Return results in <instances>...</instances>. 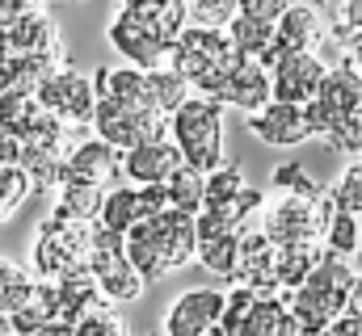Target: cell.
<instances>
[{"mask_svg":"<svg viewBox=\"0 0 362 336\" xmlns=\"http://www.w3.org/2000/svg\"><path fill=\"white\" fill-rule=\"evenodd\" d=\"M8 42H13V55L64 59V38H59V21L51 17V8H38V13L21 17L17 25H8Z\"/></svg>","mask_w":362,"mask_h":336,"instance_id":"44dd1931","label":"cell"},{"mask_svg":"<svg viewBox=\"0 0 362 336\" xmlns=\"http://www.w3.org/2000/svg\"><path fill=\"white\" fill-rule=\"evenodd\" d=\"M38 101L64 122V126H93V118H97V84L93 76H85L81 68H59L51 80L42 84V92H38Z\"/></svg>","mask_w":362,"mask_h":336,"instance_id":"7c38bea8","label":"cell"},{"mask_svg":"<svg viewBox=\"0 0 362 336\" xmlns=\"http://www.w3.org/2000/svg\"><path fill=\"white\" fill-rule=\"evenodd\" d=\"M38 8H47V0H0V30L17 25L21 17H30Z\"/></svg>","mask_w":362,"mask_h":336,"instance_id":"b9f144b4","label":"cell"},{"mask_svg":"<svg viewBox=\"0 0 362 336\" xmlns=\"http://www.w3.org/2000/svg\"><path fill=\"white\" fill-rule=\"evenodd\" d=\"M325 260V244H291V248L278 252V282H282V294H295Z\"/></svg>","mask_w":362,"mask_h":336,"instance_id":"83f0119b","label":"cell"},{"mask_svg":"<svg viewBox=\"0 0 362 336\" xmlns=\"http://www.w3.org/2000/svg\"><path fill=\"white\" fill-rule=\"evenodd\" d=\"M325 336H362V316L346 311V316H341V320H337V324H333Z\"/></svg>","mask_w":362,"mask_h":336,"instance_id":"7dc6e473","label":"cell"},{"mask_svg":"<svg viewBox=\"0 0 362 336\" xmlns=\"http://www.w3.org/2000/svg\"><path fill=\"white\" fill-rule=\"evenodd\" d=\"M240 64H245V55L236 51L232 34L228 30H206V25H189L173 42V55H169V68L194 84V97H211V101L232 80V72Z\"/></svg>","mask_w":362,"mask_h":336,"instance_id":"7a4b0ae2","label":"cell"},{"mask_svg":"<svg viewBox=\"0 0 362 336\" xmlns=\"http://www.w3.org/2000/svg\"><path fill=\"white\" fill-rule=\"evenodd\" d=\"M249 135H257L266 148H299V143L316 139V126L308 118V105L270 101L262 114L249 118Z\"/></svg>","mask_w":362,"mask_h":336,"instance_id":"9a60e30c","label":"cell"},{"mask_svg":"<svg viewBox=\"0 0 362 336\" xmlns=\"http://www.w3.org/2000/svg\"><path fill=\"white\" fill-rule=\"evenodd\" d=\"M21 172L30 176L34 189H64L68 176H72V164H68V152H42V148H25L21 152Z\"/></svg>","mask_w":362,"mask_h":336,"instance_id":"484cf974","label":"cell"},{"mask_svg":"<svg viewBox=\"0 0 362 336\" xmlns=\"http://www.w3.org/2000/svg\"><path fill=\"white\" fill-rule=\"evenodd\" d=\"M325 252L329 256H341V260H354L362 256V227H358V215H350V210H333V219H329V232H325Z\"/></svg>","mask_w":362,"mask_h":336,"instance_id":"f1b7e54d","label":"cell"},{"mask_svg":"<svg viewBox=\"0 0 362 336\" xmlns=\"http://www.w3.org/2000/svg\"><path fill=\"white\" fill-rule=\"evenodd\" d=\"M223 311L228 294L215 286H194L181 290L165 311V336H223Z\"/></svg>","mask_w":362,"mask_h":336,"instance_id":"8fae6325","label":"cell"},{"mask_svg":"<svg viewBox=\"0 0 362 336\" xmlns=\"http://www.w3.org/2000/svg\"><path fill=\"white\" fill-rule=\"evenodd\" d=\"M34 336H81V328L76 324H64V320H51L42 332H34Z\"/></svg>","mask_w":362,"mask_h":336,"instance_id":"c3c4849f","label":"cell"},{"mask_svg":"<svg viewBox=\"0 0 362 336\" xmlns=\"http://www.w3.org/2000/svg\"><path fill=\"white\" fill-rule=\"evenodd\" d=\"M232 42H236V51L245 55V59H257L266 72H274V64L282 59V47H278V25L270 21H257V17H236L232 21Z\"/></svg>","mask_w":362,"mask_h":336,"instance_id":"603a6c76","label":"cell"},{"mask_svg":"<svg viewBox=\"0 0 362 336\" xmlns=\"http://www.w3.org/2000/svg\"><path fill=\"white\" fill-rule=\"evenodd\" d=\"M169 206L173 210H185V215H202V206H206V176L198 172V168H177L173 176H169Z\"/></svg>","mask_w":362,"mask_h":336,"instance_id":"f546056e","label":"cell"},{"mask_svg":"<svg viewBox=\"0 0 362 336\" xmlns=\"http://www.w3.org/2000/svg\"><path fill=\"white\" fill-rule=\"evenodd\" d=\"M215 101H219L223 109L232 105V109H240L245 118H253V114H262L274 101V76L257 64V59H245V64L232 72V80L215 92Z\"/></svg>","mask_w":362,"mask_h":336,"instance_id":"e0dca14e","label":"cell"},{"mask_svg":"<svg viewBox=\"0 0 362 336\" xmlns=\"http://www.w3.org/2000/svg\"><path fill=\"white\" fill-rule=\"evenodd\" d=\"M127 256L148 277V286L165 282L173 269H185L198 260V215H185V210L169 206V210L144 219L127 236Z\"/></svg>","mask_w":362,"mask_h":336,"instance_id":"6da1fadb","label":"cell"},{"mask_svg":"<svg viewBox=\"0 0 362 336\" xmlns=\"http://www.w3.org/2000/svg\"><path fill=\"white\" fill-rule=\"evenodd\" d=\"M228 336H303V328H299L291 303L278 294V299H257V303L249 307V316H245Z\"/></svg>","mask_w":362,"mask_h":336,"instance_id":"7402d4cb","label":"cell"},{"mask_svg":"<svg viewBox=\"0 0 362 336\" xmlns=\"http://www.w3.org/2000/svg\"><path fill=\"white\" fill-rule=\"evenodd\" d=\"M148 84H152V97H156V109L165 114V118H173L181 105L194 97V84L185 80L181 72L173 68H160V72H148Z\"/></svg>","mask_w":362,"mask_h":336,"instance_id":"d6a6232c","label":"cell"},{"mask_svg":"<svg viewBox=\"0 0 362 336\" xmlns=\"http://www.w3.org/2000/svg\"><path fill=\"white\" fill-rule=\"evenodd\" d=\"M127 13L144 17L152 30H160L169 42H177L189 30V0H122Z\"/></svg>","mask_w":362,"mask_h":336,"instance_id":"cb8c5ba5","label":"cell"},{"mask_svg":"<svg viewBox=\"0 0 362 336\" xmlns=\"http://www.w3.org/2000/svg\"><path fill=\"white\" fill-rule=\"evenodd\" d=\"M270 189L274 193H282V198H325V189H320V181L316 176H308V168L303 164H278L270 172Z\"/></svg>","mask_w":362,"mask_h":336,"instance_id":"e575fe53","label":"cell"},{"mask_svg":"<svg viewBox=\"0 0 362 336\" xmlns=\"http://www.w3.org/2000/svg\"><path fill=\"white\" fill-rule=\"evenodd\" d=\"M278 244L266 232H245L240 236V260H236V286H249L262 299H278L282 282H278Z\"/></svg>","mask_w":362,"mask_h":336,"instance_id":"4fadbf2b","label":"cell"},{"mask_svg":"<svg viewBox=\"0 0 362 336\" xmlns=\"http://www.w3.org/2000/svg\"><path fill=\"white\" fill-rule=\"evenodd\" d=\"M249 189H253V185H249V176H245V168L240 164L215 168V172L206 176V206H202V210H211V206H228V202L245 198Z\"/></svg>","mask_w":362,"mask_h":336,"instance_id":"836d02e7","label":"cell"},{"mask_svg":"<svg viewBox=\"0 0 362 336\" xmlns=\"http://www.w3.org/2000/svg\"><path fill=\"white\" fill-rule=\"evenodd\" d=\"M139 223H144L139 185H114V189L105 193V206H101L97 227H105V232H114V236H131Z\"/></svg>","mask_w":362,"mask_h":336,"instance_id":"d4e9b609","label":"cell"},{"mask_svg":"<svg viewBox=\"0 0 362 336\" xmlns=\"http://www.w3.org/2000/svg\"><path fill=\"white\" fill-rule=\"evenodd\" d=\"M274 101H286V105H312L320 84L329 76V64L320 55H295V51H282V59L274 64Z\"/></svg>","mask_w":362,"mask_h":336,"instance_id":"5bb4252c","label":"cell"},{"mask_svg":"<svg viewBox=\"0 0 362 336\" xmlns=\"http://www.w3.org/2000/svg\"><path fill=\"white\" fill-rule=\"evenodd\" d=\"M358 101H362V76L358 72L346 68V64L329 68V76H325V84H320L316 101L308 105V118H312V126H316V139H325L333 152H341Z\"/></svg>","mask_w":362,"mask_h":336,"instance_id":"ba28073f","label":"cell"},{"mask_svg":"<svg viewBox=\"0 0 362 336\" xmlns=\"http://www.w3.org/2000/svg\"><path fill=\"white\" fill-rule=\"evenodd\" d=\"M148 336H152V332H148Z\"/></svg>","mask_w":362,"mask_h":336,"instance_id":"816d5d0a","label":"cell"},{"mask_svg":"<svg viewBox=\"0 0 362 336\" xmlns=\"http://www.w3.org/2000/svg\"><path fill=\"white\" fill-rule=\"evenodd\" d=\"M341 156H354V160H362V101H358V109H354V118H350V131H346Z\"/></svg>","mask_w":362,"mask_h":336,"instance_id":"f6af8a7d","label":"cell"},{"mask_svg":"<svg viewBox=\"0 0 362 336\" xmlns=\"http://www.w3.org/2000/svg\"><path fill=\"white\" fill-rule=\"evenodd\" d=\"M329 193H333V202L341 210H350V215L362 219V160H350V164L341 168V176H337V185Z\"/></svg>","mask_w":362,"mask_h":336,"instance_id":"f35d334b","label":"cell"},{"mask_svg":"<svg viewBox=\"0 0 362 336\" xmlns=\"http://www.w3.org/2000/svg\"><path fill=\"white\" fill-rule=\"evenodd\" d=\"M0 336H17V328H13V320H8V316H0Z\"/></svg>","mask_w":362,"mask_h":336,"instance_id":"f907efd6","label":"cell"},{"mask_svg":"<svg viewBox=\"0 0 362 336\" xmlns=\"http://www.w3.org/2000/svg\"><path fill=\"white\" fill-rule=\"evenodd\" d=\"M169 139L181 148L185 164L211 176L223 168V105L211 97H189L169 118Z\"/></svg>","mask_w":362,"mask_h":336,"instance_id":"5b68a950","label":"cell"},{"mask_svg":"<svg viewBox=\"0 0 362 336\" xmlns=\"http://www.w3.org/2000/svg\"><path fill=\"white\" fill-rule=\"evenodd\" d=\"M59 68H64V59H47V55H17V59H13V88H8V92H30V97H38V92H42V84L51 80Z\"/></svg>","mask_w":362,"mask_h":336,"instance_id":"1f68e13d","label":"cell"},{"mask_svg":"<svg viewBox=\"0 0 362 336\" xmlns=\"http://www.w3.org/2000/svg\"><path fill=\"white\" fill-rule=\"evenodd\" d=\"M105 38H110V47H114L131 68H139V72H160V68H169L173 42H169L160 30H152L144 17L127 13V8H118V17L110 21Z\"/></svg>","mask_w":362,"mask_h":336,"instance_id":"30bf717a","label":"cell"},{"mask_svg":"<svg viewBox=\"0 0 362 336\" xmlns=\"http://www.w3.org/2000/svg\"><path fill=\"white\" fill-rule=\"evenodd\" d=\"M337 38H341V64L354 68V72L362 76V30L358 34H346V30H341Z\"/></svg>","mask_w":362,"mask_h":336,"instance_id":"7bdbcfd3","label":"cell"},{"mask_svg":"<svg viewBox=\"0 0 362 336\" xmlns=\"http://www.w3.org/2000/svg\"><path fill=\"white\" fill-rule=\"evenodd\" d=\"M89 273L97 277L105 303H139L144 290H148V277H144V273L131 265V256H127V236H114V232H105V227H97Z\"/></svg>","mask_w":362,"mask_h":336,"instance_id":"9c48e42d","label":"cell"},{"mask_svg":"<svg viewBox=\"0 0 362 336\" xmlns=\"http://www.w3.org/2000/svg\"><path fill=\"white\" fill-rule=\"evenodd\" d=\"M333 21L316 8V4H291V13L278 21V47L295 51V55H320V47L329 42Z\"/></svg>","mask_w":362,"mask_h":336,"instance_id":"ac0fdd59","label":"cell"},{"mask_svg":"<svg viewBox=\"0 0 362 336\" xmlns=\"http://www.w3.org/2000/svg\"><path fill=\"white\" fill-rule=\"evenodd\" d=\"M21 152H25V148H21L8 131H0V168H17L21 164Z\"/></svg>","mask_w":362,"mask_h":336,"instance_id":"bcb514c9","label":"cell"},{"mask_svg":"<svg viewBox=\"0 0 362 336\" xmlns=\"http://www.w3.org/2000/svg\"><path fill=\"white\" fill-rule=\"evenodd\" d=\"M30 176L21 172V168H0V223H8L17 210H21V202L30 198Z\"/></svg>","mask_w":362,"mask_h":336,"instance_id":"74e56055","label":"cell"},{"mask_svg":"<svg viewBox=\"0 0 362 336\" xmlns=\"http://www.w3.org/2000/svg\"><path fill=\"white\" fill-rule=\"evenodd\" d=\"M68 164L72 176L68 181H81V185H97V189H114V176L122 172V152L110 148L105 139H85L68 152Z\"/></svg>","mask_w":362,"mask_h":336,"instance_id":"ffe728a7","label":"cell"},{"mask_svg":"<svg viewBox=\"0 0 362 336\" xmlns=\"http://www.w3.org/2000/svg\"><path fill=\"white\" fill-rule=\"evenodd\" d=\"M291 4H295V0H240V13H245V17H257V21L278 25V21L291 13Z\"/></svg>","mask_w":362,"mask_h":336,"instance_id":"60d3db41","label":"cell"},{"mask_svg":"<svg viewBox=\"0 0 362 336\" xmlns=\"http://www.w3.org/2000/svg\"><path fill=\"white\" fill-rule=\"evenodd\" d=\"M76 328H81V336H131L127 320H122L118 307H110V303H97Z\"/></svg>","mask_w":362,"mask_h":336,"instance_id":"ab89813d","label":"cell"},{"mask_svg":"<svg viewBox=\"0 0 362 336\" xmlns=\"http://www.w3.org/2000/svg\"><path fill=\"white\" fill-rule=\"evenodd\" d=\"M240 17V0H189V21L206 30H232Z\"/></svg>","mask_w":362,"mask_h":336,"instance_id":"8d00e7d4","label":"cell"},{"mask_svg":"<svg viewBox=\"0 0 362 336\" xmlns=\"http://www.w3.org/2000/svg\"><path fill=\"white\" fill-rule=\"evenodd\" d=\"M34 294H38V277L25 273L17 260L0 256V316L13 320L17 311H25L34 303Z\"/></svg>","mask_w":362,"mask_h":336,"instance_id":"4316f807","label":"cell"},{"mask_svg":"<svg viewBox=\"0 0 362 336\" xmlns=\"http://www.w3.org/2000/svg\"><path fill=\"white\" fill-rule=\"evenodd\" d=\"M177 168H185V156L173 139H156L122 156V176H131V185H169Z\"/></svg>","mask_w":362,"mask_h":336,"instance_id":"d6986e66","label":"cell"},{"mask_svg":"<svg viewBox=\"0 0 362 336\" xmlns=\"http://www.w3.org/2000/svg\"><path fill=\"white\" fill-rule=\"evenodd\" d=\"M93 135L127 156L144 143L169 139V118L152 105H131V101H118V97H101L97 118H93Z\"/></svg>","mask_w":362,"mask_h":336,"instance_id":"52a82bcc","label":"cell"},{"mask_svg":"<svg viewBox=\"0 0 362 336\" xmlns=\"http://www.w3.org/2000/svg\"><path fill=\"white\" fill-rule=\"evenodd\" d=\"M354 277H358V273L350 269V260L325 252L320 269H316L295 294H286V303H291V311H295V320H299L303 336H325L341 316H346V303H350V286H354Z\"/></svg>","mask_w":362,"mask_h":336,"instance_id":"277c9868","label":"cell"},{"mask_svg":"<svg viewBox=\"0 0 362 336\" xmlns=\"http://www.w3.org/2000/svg\"><path fill=\"white\" fill-rule=\"evenodd\" d=\"M105 193L110 189H97V185H81V181H68L59 189V202L55 210L72 215V219H85V223H97L101 219V206H105Z\"/></svg>","mask_w":362,"mask_h":336,"instance_id":"4dcf8cb0","label":"cell"},{"mask_svg":"<svg viewBox=\"0 0 362 336\" xmlns=\"http://www.w3.org/2000/svg\"><path fill=\"white\" fill-rule=\"evenodd\" d=\"M346 311H354V316H362V273L354 277V286H350V303H346Z\"/></svg>","mask_w":362,"mask_h":336,"instance_id":"681fc988","label":"cell"},{"mask_svg":"<svg viewBox=\"0 0 362 336\" xmlns=\"http://www.w3.org/2000/svg\"><path fill=\"white\" fill-rule=\"evenodd\" d=\"M240 236H245V232H232V227L215 223L211 215H198V265H202L211 277H219V282H232V286H236Z\"/></svg>","mask_w":362,"mask_h":336,"instance_id":"2e32d148","label":"cell"},{"mask_svg":"<svg viewBox=\"0 0 362 336\" xmlns=\"http://www.w3.org/2000/svg\"><path fill=\"white\" fill-rule=\"evenodd\" d=\"M38 109H42L38 97H30V92H4L0 97V131H8L13 139H21V131L38 118Z\"/></svg>","mask_w":362,"mask_h":336,"instance_id":"d590c367","label":"cell"},{"mask_svg":"<svg viewBox=\"0 0 362 336\" xmlns=\"http://www.w3.org/2000/svg\"><path fill=\"white\" fill-rule=\"evenodd\" d=\"M13 42H8V30H0V97L13 88Z\"/></svg>","mask_w":362,"mask_h":336,"instance_id":"ee69618b","label":"cell"},{"mask_svg":"<svg viewBox=\"0 0 362 336\" xmlns=\"http://www.w3.org/2000/svg\"><path fill=\"white\" fill-rule=\"evenodd\" d=\"M333 210H337L333 193H325V198H282V193H274L266 202V210H262V232L270 236L278 248L325 244Z\"/></svg>","mask_w":362,"mask_h":336,"instance_id":"8992f818","label":"cell"},{"mask_svg":"<svg viewBox=\"0 0 362 336\" xmlns=\"http://www.w3.org/2000/svg\"><path fill=\"white\" fill-rule=\"evenodd\" d=\"M93 244H97V223L72 219L64 210H51L30 244V269L38 282H64L76 269H89Z\"/></svg>","mask_w":362,"mask_h":336,"instance_id":"3957f363","label":"cell"}]
</instances>
